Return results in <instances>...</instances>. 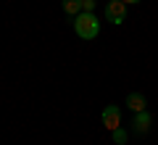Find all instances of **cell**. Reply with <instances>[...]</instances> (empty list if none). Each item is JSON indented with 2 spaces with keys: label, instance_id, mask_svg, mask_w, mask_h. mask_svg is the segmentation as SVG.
I'll return each mask as SVG.
<instances>
[{
  "label": "cell",
  "instance_id": "6da1fadb",
  "mask_svg": "<svg viewBox=\"0 0 158 145\" xmlns=\"http://www.w3.org/2000/svg\"><path fill=\"white\" fill-rule=\"evenodd\" d=\"M74 32L82 40H95L98 34H100V21H98L95 13L82 11L79 16H74Z\"/></svg>",
  "mask_w": 158,
  "mask_h": 145
},
{
  "label": "cell",
  "instance_id": "7a4b0ae2",
  "mask_svg": "<svg viewBox=\"0 0 158 145\" xmlns=\"http://www.w3.org/2000/svg\"><path fill=\"white\" fill-rule=\"evenodd\" d=\"M106 19L111 24H124V19H127V3H124V0H108Z\"/></svg>",
  "mask_w": 158,
  "mask_h": 145
},
{
  "label": "cell",
  "instance_id": "3957f363",
  "mask_svg": "<svg viewBox=\"0 0 158 145\" xmlns=\"http://www.w3.org/2000/svg\"><path fill=\"white\" fill-rule=\"evenodd\" d=\"M103 127L111 129V132L121 127V108H118V106H113V103H111V106L103 108Z\"/></svg>",
  "mask_w": 158,
  "mask_h": 145
},
{
  "label": "cell",
  "instance_id": "277c9868",
  "mask_svg": "<svg viewBox=\"0 0 158 145\" xmlns=\"http://www.w3.org/2000/svg\"><path fill=\"white\" fill-rule=\"evenodd\" d=\"M150 127H153V116H150L148 111H140V113H135V122H132V129H135L137 134H145Z\"/></svg>",
  "mask_w": 158,
  "mask_h": 145
},
{
  "label": "cell",
  "instance_id": "5b68a950",
  "mask_svg": "<svg viewBox=\"0 0 158 145\" xmlns=\"http://www.w3.org/2000/svg\"><path fill=\"white\" fill-rule=\"evenodd\" d=\"M148 100H145V95L142 92H129L127 95V108H129L132 113H140V111H148Z\"/></svg>",
  "mask_w": 158,
  "mask_h": 145
},
{
  "label": "cell",
  "instance_id": "8992f818",
  "mask_svg": "<svg viewBox=\"0 0 158 145\" xmlns=\"http://www.w3.org/2000/svg\"><path fill=\"white\" fill-rule=\"evenodd\" d=\"M63 13L66 16H79L82 13V0H63Z\"/></svg>",
  "mask_w": 158,
  "mask_h": 145
},
{
  "label": "cell",
  "instance_id": "52a82bcc",
  "mask_svg": "<svg viewBox=\"0 0 158 145\" xmlns=\"http://www.w3.org/2000/svg\"><path fill=\"white\" fill-rule=\"evenodd\" d=\"M111 137H113V143H116V145H127V140H129V134H127L124 129L118 127V129H113V132H111Z\"/></svg>",
  "mask_w": 158,
  "mask_h": 145
},
{
  "label": "cell",
  "instance_id": "ba28073f",
  "mask_svg": "<svg viewBox=\"0 0 158 145\" xmlns=\"http://www.w3.org/2000/svg\"><path fill=\"white\" fill-rule=\"evenodd\" d=\"M92 8H95V0H82V11H90L92 13Z\"/></svg>",
  "mask_w": 158,
  "mask_h": 145
},
{
  "label": "cell",
  "instance_id": "9c48e42d",
  "mask_svg": "<svg viewBox=\"0 0 158 145\" xmlns=\"http://www.w3.org/2000/svg\"><path fill=\"white\" fill-rule=\"evenodd\" d=\"M124 3H127V6H129V3H140V0H124Z\"/></svg>",
  "mask_w": 158,
  "mask_h": 145
}]
</instances>
